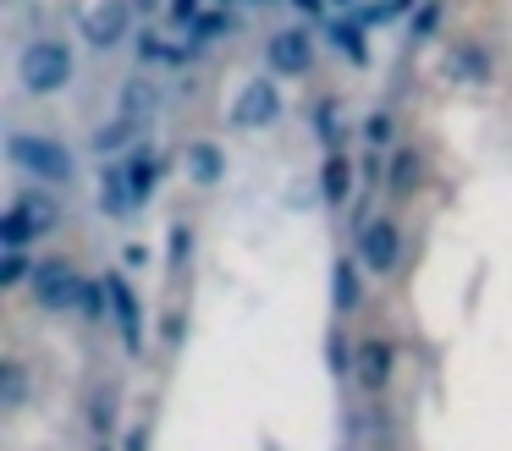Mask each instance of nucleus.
I'll list each match as a JSON object with an SVG mask.
<instances>
[{
  "label": "nucleus",
  "instance_id": "f257e3e1",
  "mask_svg": "<svg viewBox=\"0 0 512 451\" xmlns=\"http://www.w3.org/2000/svg\"><path fill=\"white\" fill-rule=\"evenodd\" d=\"M6 154H12L17 171H28L34 182L45 187H67L72 182V154L61 149L56 138H34V132H12V143H6Z\"/></svg>",
  "mask_w": 512,
  "mask_h": 451
},
{
  "label": "nucleus",
  "instance_id": "f03ea898",
  "mask_svg": "<svg viewBox=\"0 0 512 451\" xmlns=\"http://www.w3.org/2000/svg\"><path fill=\"white\" fill-rule=\"evenodd\" d=\"M17 77L28 94H61L72 83V50L61 39H34L17 61Z\"/></svg>",
  "mask_w": 512,
  "mask_h": 451
},
{
  "label": "nucleus",
  "instance_id": "7ed1b4c3",
  "mask_svg": "<svg viewBox=\"0 0 512 451\" xmlns=\"http://www.w3.org/2000/svg\"><path fill=\"white\" fill-rule=\"evenodd\" d=\"M78 286H83V275L72 270L67 259H45L34 270V297L50 308V314H61V308H78Z\"/></svg>",
  "mask_w": 512,
  "mask_h": 451
},
{
  "label": "nucleus",
  "instance_id": "20e7f679",
  "mask_svg": "<svg viewBox=\"0 0 512 451\" xmlns=\"http://www.w3.org/2000/svg\"><path fill=\"white\" fill-rule=\"evenodd\" d=\"M105 292H111V314H116V330H122V347L138 352L144 347V303L133 297V286H127L122 270L105 275Z\"/></svg>",
  "mask_w": 512,
  "mask_h": 451
},
{
  "label": "nucleus",
  "instance_id": "39448f33",
  "mask_svg": "<svg viewBox=\"0 0 512 451\" xmlns=\"http://www.w3.org/2000/svg\"><path fill=\"white\" fill-rule=\"evenodd\" d=\"M358 259H364V270L391 275L402 259V231L391 226V220H369V226L358 231Z\"/></svg>",
  "mask_w": 512,
  "mask_h": 451
},
{
  "label": "nucleus",
  "instance_id": "423d86ee",
  "mask_svg": "<svg viewBox=\"0 0 512 451\" xmlns=\"http://www.w3.org/2000/svg\"><path fill=\"white\" fill-rule=\"evenodd\" d=\"M276 116H281V94H276V83H270V77H254V83L237 94V105H232V127H243V132L270 127Z\"/></svg>",
  "mask_w": 512,
  "mask_h": 451
},
{
  "label": "nucleus",
  "instance_id": "0eeeda50",
  "mask_svg": "<svg viewBox=\"0 0 512 451\" xmlns=\"http://www.w3.org/2000/svg\"><path fill=\"white\" fill-rule=\"evenodd\" d=\"M83 39L94 44V50H116V44L127 39V28H133V11H127V0H105V6H94L89 17H78Z\"/></svg>",
  "mask_w": 512,
  "mask_h": 451
},
{
  "label": "nucleus",
  "instance_id": "6e6552de",
  "mask_svg": "<svg viewBox=\"0 0 512 451\" xmlns=\"http://www.w3.org/2000/svg\"><path fill=\"white\" fill-rule=\"evenodd\" d=\"M265 61H270V72H281V77H303V72L314 66V44H309V33H303V28H281V33H270Z\"/></svg>",
  "mask_w": 512,
  "mask_h": 451
},
{
  "label": "nucleus",
  "instance_id": "1a4fd4ad",
  "mask_svg": "<svg viewBox=\"0 0 512 451\" xmlns=\"http://www.w3.org/2000/svg\"><path fill=\"white\" fill-rule=\"evenodd\" d=\"M353 369H358V385L364 391H386V380H391V369H397V352H391V341H364L358 347V358H353Z\"/></svg>",
  "mask_w": 512,
  "mask_h": 451
},
{
  "label": "nucleus",
  "instance_id": "9d476101",
  "mask_svg": "<svg viewBox=\"0 0 512 451\" xmlns=\"http://www.w3.org/2000/svg\"><path fill=\"white\" fill-rule=\"evenodd\" d=\"M133 50H138L144 66H188L193 61V44H166L160 33H138Z\"/></svg>",
  "mask_w": 512,
  "mask_h": 451
},
{
  "label": "nucleus",
  "instance_id": "9b49d317",
  "mask_svg": "<svg viewBox=\"0 0 512 451\" xmlns=\"http://www.w3.org/2000/svg\"><path fill=\"white\" fill-rule=\"evenodd\" d=\"M100 209H105V215H133V209H138V193H133V182H127V165H111V171H105Z\"/></svg>",
  "mask_w": 512,
  "mask_h": 451
},
{
  "label": "nucleus",
  "instance_id": "f8f14e48",
  "mask_svg": "<svg viewBox=\"0 0 512 451\" xmlns=\"http://www.w3.org/2000/svg\"><path fill=\"white\" fill-rule=\"evenodd\" d=\"M138 132H144V121H133V116H116V121H105L100 132L89 138V149L94 154H116V149H138Z\"/></svg>",
  "mask_w": 512,
  "mask_h": 451
},
{
  "label": "nucleus",
  "instance_id": "ddd939ff",
  "mask_svg": "<svg viewBox=\"0 0 512 451\" xmlns=\"http://www.w3.org/2000/svg\"><path fill=\"white\" fill-rule=\"evenodd\" d=\"M320 193H325V204H347V193H353V165H347V154H342V149L325 154Z\"/></svg>",
  "mask_w": 512,
  "mask_h": 451
},
{
  "label": "nucleus",
  "instance_id": "4468645a",
  "mask_svg": "<svg viewBox=\"0 0 512 451\" xmlns=\"http://www.w3.org/2000/svg\"><path fill=\"white\" fill-rule=\"evenodd\" d=\"M34 237H39V226L28 220V209H23V204H6V215H0V248H6V253H23Z\"/></svg>",
  "mask_w": 512,
  "mask_h": 451
},
{
  "label": "nucleus",
  "instance_id": "2eb2a0df",
  "mask_svg": "<svg viewBox=\"0 0 512 451\" xmlns=\"http://www.w3.org/2000/svg\"><path fill=\"white\" fill-rule=\"evenodd\" d=\"M127 182H133L138 209H144L149 193H155V182H160V160L149 154V143H138V149H133V160H127Z\"/></svg>",
  "mask_w": 512,
  "mask_h": 451
},
{
  "label": "nucleus",
  "instance_id": "dca6fc26",
  "mask_svg": "<svg viewBox=\"0 0 512 451\" xmlns=\"http://www.w3.org/2000/svg\"><path fill=\"white\" fill-rule=\"evenodd\" d=\"M358 297H364V281H358L353 259H336V270H331V308H336V314H347V308H358Z\"/></svg>",
  "mask_w": 512,
  "mask_h": 451
},
{
  "label": "nucleus",
  "instance_id": "f3484780",
  "mask_svg": "<svg viewBox=\"0 0 512 451\" xmlns=\"http://www.w3.org/2000/svg\"><path fill=\"white\" fill-rule=\"evenodd\" d=\"M221 171H226V154L215 149V143H188V176L199 187H210V182H221Z\"/></svg>",
  "mask_w": 512,
  "mask_h": 451
},
{
  "label": "nucleus",
  "instance_id": "a211bd4d",
  "mask_svg": "<svg viewBox=\"0 0 512 451\" xmlns=\"http://www.w3.org/2000/svg\"><path fill=\"white\" fill-rule=\"evenodd\" d=\"M12 204H23V209H28V220H34V226H39V237H45V231H56L61 209H56V198H50L45 187H28V193H17Z\"/></svg>",
  "mask_w": 512,
  "mask_h": 451
},
{
  "label": "nucleus",
  "instance_id": "6ab92c4d",
  "mask_svg": "<svg viewBox=\"0 0 512 451\" xmlns=\"http://www.w3.org/2000/svg\"><path fill=\"white\" fill-rule=\"evenodd\" d=\"M155 99H160V94L144 83V77H127V83H122V116L149 121V116H155Z\"/></svg>",
  "mask_w": 512,
  "mask_h": 451
},
{
  "label": "nucleus",
  "instance_id": "aec40b11",
  "mask_svg": "<svg viewBox=\"0 0 512 451\" xmlns=\"http://www.w3.org/2000/svg\"><path fill=\"white\" fill-rule=\"evenodd\" d=\"M331 44L347 55V66H369V44H364L358 22H331Z\"/></svg>",
  "mask_w": 512,
  "mask_h": 451
},
{
  "label": "nucleus",
  "instance_id": "412c9836",
  "mask_svg": "<svg viewBox=\"0 0 512 451\" xmlns=\"http://www.w3.org/2000/svg\"><path fill=\"white\" fill-rule=\"evenodd\" d=\"M232 22H237V17H232L226 6H210V11H204V17L188 28V44L199 50V44H210V39H221V33H232Z\"/></svg>",
  "mask_w": 512,
  "mask_h": 451
},
{
  "label": "nucleus",
  "instance_id": "4be33fe9",
  "mask_svg": "<svg viewBox=\"0 0 512 451\" xmlns=\"http://www.w3.org/2000/svg\"><path fill=\"white\" fill-rule=\"evenodd\" d=\"M0 402H6V407H23L28 402V369H23V363H0Z\"/></svg>",
  "mask_w": 512,
  "mask_h": 451
},
{
  "label": "nucleus",
  "instance_id": "5701e85b",
  "mask_svg": "<svg viewBox=\"0 0 512 451\" xmlns=\"http://www.w3.org/2000/svg\"><path fill=\"white\" fill-rule=\"evenodd\" d=\"M391 193H413V182H419V154L413 149H397L391 154Z\"/></svg>",
  "mask_w": 512,
  "mask_h": 451
},
{
  "label": "nucleus",
  "instance_id": "b1692460",
  "mask_svg": "<svg viewBox=\"0 0 512 451\" xmlns=\"http://www.w3.org/2000/svg\"><path fill=\"white\" fill-rule=\"evenodd\" d=\"M105 303H111V292H105V275H94V281L78 286V308H83V319H89V325L105 314Z\"/></svg>",
  "mask_w": 512,
  "mask_h": 451
},
{
  "label": "nucleus",
  "instance_id": "393cba45",
  "mask_svg": "<svg viewBox=\"0 0 512 451\" xmlns=\"http://www.w3.org/2000/svg\"><path fill=\"white\" fill-rule=\"evenodd\" d=\"M457 77H468V83H485V77H490V61L474 50V44H463V50H457Z\"/></svg>",
  "mask_w": 512,
  "mask_h": 451
},
{
  "label": "nucleus",
  "instance_id": "a878e982",
  "mask_svg": "<svg viewBox=\"0 0 512 451\" xmlns=\"http://www.w3.org/2000/svg\"><path fill=\"white\" fill-rule=\"evenodd\" d=\"M199 17H204V0H166V22H171V28L188 33Z\"/></svg>",
  "mask_w": 512,
  "mask_h": 451
},
{
  "label": "nucleus",
  "instance_id": "bb28decb",
  "mask_svg": "<svg viewBox=\"0 0 512 451\" xmlns=\"http://www.w3.org/2000/svg\"><path fill=\"white\" fill-rule=\"evenodd\" d=\"M39 264H28V253H6V264H0V286H23L34 281Z\"/></svg>",
  "mask_w": 512,
  "mask_h": 451
},
{
  "label": "nucleus",
  "instance_id": "cd10ccee",
  "mask_svg": "<svg viewBox=\"0 0 512 451\" xmlns=\"http://www.w3.org/2000/svg\"><path fill=\"white\" fill-rule=\"evenodd\" d=\"M435 28H441V0H424V6L413 11V39H430Z\"/></svg>",
  "mask_w": 512,
  "mask_h": 451
},
{
  "label": "nucleus",
  "instance_id": "c85d7f7f",
  "mask_svg": "<svg viewBox=\"0 0 512 451\" xmlns=\"http://www.w3.org/2000/svg\"><path fill=\"white\" fill-rule=\"evenodd\" d=\"M188 248H193V231H188V226H171L166 259H171V264H182V259H188Z\"/></svg>",
  "mask_w": 512,
  "mask_h": 451
},
{
  "label": "nucleus",
  "instance_id": "c756f323",
  "mask_svg": "<svg viewBox=\"0 0 512 451\" xmlns=\"http://www.w3.org/2000/svg\"><path fill=\"white\" fill-rule=\"evenodd\" d=\"M364 132H369V143H386L391 138V116H369Z\"/></svg>",
  "mask_w": 512,
  "mask_h": 451
},
{
  "label": "nucleus",
  "instance_id": "7c9ffc66",
  "mask_svg": "<svg viewBox=\"0 0 512 451\" xmlns=\"http://www.w3.org/2000/svg\"><path fill=\"white\" fill-rule=\"evenodd\" d=\"M94 424H111V391H100V402H94Z\"/></svg>",
  "mask_w": 512,
  "mask_h": 451
},
{
  "label": "nucleus",
  "instance_id": "2f4dec72",
  "mask_svg": "<svg viewBox=\"0 0 512 451\" xmlns=\"http://www.w3.org/2000/svg\"><path fill=\"white\" fill-rule=\"evenodd\" d=\"M292 6H298L303 17H325V6H331V0H292Z\"/></svg>",
  "mask_w": 512,
  "mask_h": 451
},
{
  "label": "nucleus",
  "instance_id": "473e14b6",
  "mask_svg": "<svg viewBox=\"0 0 512 451\" xmlns=\"http://www.w3.org/2000/svg\"><path fill=\"white\" fill-rule=\"evenodd\" d=\"M402 11H413V0H386V17H391V22H397Z\"/></svg>",
  "mask_w": 512,
  "mask_h": 451
},
{
  "label": "nucleus",
  "instance_id": "72a5a7b5",
  "mask_svg": "<svg viewBox=\"0 0 512 451\" xmlns=\"http://www.w3.org/2000/svg\"><path fill=\"white\" fill-rule=\"evenodd\" d=\"M127 451H144V429H133V435H127Z\"/></svg>",
  "mask_w": 512,
  "mask_h": 451
},
{
  "label": "nucleus",
  "instance_id": "f704fd0d",
  "mask_svg": "<svg viewBox=\"0 0 512 451\" xmlns=\"http://www.w3.org/2000/svg\"><path fill=\"white\" fill-rule=\"evenodd\" d=\"M331 6H353V11H358V0H331Z\"/></svg>",
  "mask_w": 512,
  "mask_h": 451
},
{
  "label": "nucleus",
  "instance_id": "c9c22d12",
  "mask_svg": "<svg viewBox=\"0 0 512 451\" xmlns=\"http://www.w3.org/2000/svg\"><path fill=\"white\" fill-rule=\"evenodd\" d=\"M221 6H226V0H221Z\"/></svg>",
  "mask_w": 512,
  "mask_h": 451
}]
</instances>
